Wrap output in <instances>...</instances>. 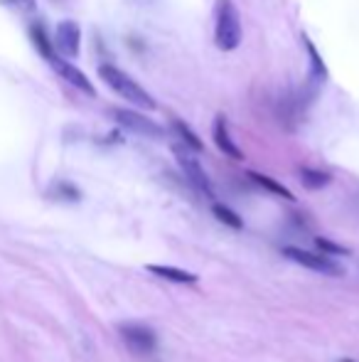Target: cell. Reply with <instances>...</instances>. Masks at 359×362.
Here are the masks:
<instances>
[{
	"label": "cell",
	"instance_id": "cell-19",
	"mask_svg": "<svg viewBox=\"0 0 359 362\" xmlns=\"http://www.w3.org/2000/svg\"><path fill=\"white\" fill-rule=\"evenodd\" d=\"M15 3H20L23 8H28V10H32V8H35V0H15Z\"/></svg>",
	"mask_w": 359,
	"mask_h": 362
},
{
	"label": "cell",
	"instance_id": "cell-11",
	"mask_svg": "<svg viewBox=\"0 0 359 362\" xmlns=\"http://www.w3.org/2000/svg\"><path fill=\"white\" fill-rule=\"evenodd\" d=\"M330 180H332L330 173L315 170V168H300V182L308 190H322V187L330 185Z\"/></svg>",
	"mask_w": 359,
	"mask_h": 362
},
{
	"label": "cell",
	"instance_id": "cell-1",
	"mask_svg": "<svg viewBox=\"0 0 359 362\" xmlns=\"http://www.w3.org/2000/svg\"><path fill=\"white\" fill-rule=\"evenodd\" d=\"M99 76L106 81V86H111V89H114L123 101H128V104L138 106V109H145V111L158 109V104H155L153 96H150L148 91H145L143 86L133 79V76L126 74L123 69L114 67V64H101Z\"/></svg>",
	"mask_w": 359,
	"mask_h": 362
},
{
	"label": "cell",
	"instance_id": "cell-13",
	"mask_svg": "<svg viewBox=\"0 0 359 362\" xmlns=\"http://www.w3.org/2000/svg\"><path fill=\"white\" fill-rule=\"evenodd\" d=\"M249 177L256 182V185H261V187H266L269 192H273V195H278V197H286V200H296L293 197V192L288 190L286 185H281V182H276L273 177L269 175H261V173H249Z\"/></svg>",
	"mask_w": 359,
	"mask_h": 362
},
{
	"label": "cell",
	"instance_id": "cell-21",
	"mask_svg": "<svg viewBox=\"0 0 359 362\" xmlns=\"http://www.w3.org/2000/svg\"><path fill=\"white\" fill-rule=\"evenodd\" d=\"M3 3H8V5H13V3H15V0H3Z\"/></svg>",
	"mask_w": 359,
	"mask_h": 362
},
{
	"label": "cell",
	"instance_id": "cell-14",
	"mask_svg": "<svg viewBox=\"0 0 359 362\" xmlns=\"http://www.w3.org/2000/svg\"><path fill=\"white\" fill-rule=\"evenodd\" d=\"M173 129H175V134L180 136L182 139V144H185L187 148H190V151H195V153H200L202 148V141H200V136L195 134V131L190 129V126L185 124V121H180V119H173Z\"/></svg>",
	"mask_w": 359,
	"mask_h": 362
},
{
	"label": "cell",
	"instance_id": "cell-2",
	"mask_svg": "<svg viewBox=\"0 0 359 362\" xmlns=\"http://www.w3.org/2000/svg\"><path fill=\"white\" fill-rule=\"evenodd\" d=\"M241 15L234 0H217L214 5V42L221 52H231L241 45Z\"/></svg>",
	"mask_w": 359,
	"mask_h": 362
},
{
	"label": "cell",
	"instance_id": "cell-18",
	"mask_svg": "<svg viewBox=\"0 0 359 362\" xmlns=\"http://www.w3.org/2000/svg\"><path fill=\"white\" fill-rule=\"evenodd\" d=\"M315 244H317V249H322V254H332V257H347V254H350V249L340 247V244L330 242V239H325V237H317Z\"/></svg>",
	"mask_w": 359,
	"mask_h": 362
},
{
	"label": "cell",
	"instance_id": "cell-16",
	"mask_svg": "<svg viewBox=\"0 0 359 362\" xmlns=\"http://www.w3.org/2000/svg\"><path fill=\"white\" fill-rule=\"evenodd\" d=\"M30 35H32L35 47L42 52V57L44 59H52L54 57V49H52V42H49V37H47V33H44L42 25H32V28H30Z\"/></svg>",
	"mask_w": 359,
	"mask_h": 362
},
{
	"label": "cell",
	"instance_id": "cell-6",
	"mask_svg": "<svg viewBox=\"0 0 359 362\" xmlns=\"http://www.w3.org/2000/svg\"><path fill=\"white\" fill-rule=\"evenodd\" d=\"M54 47L64 54V57L74 59L82 52V30L74 20H62L54 33Z\"/></svg>",
	"mask_w": 359,
	"mask_h": 362
},
{
	"label": "cell",
	"instance_id": "cell-9",
	"mask_svg": "<svg viewBox=\"0 0 359 362\" xmlns=\"http://www.w3.org/2000/svg\"><path fill=\"white\" fill-rule=\"evenodd\" d=\"M212 139H214L217 148H219L224 156H229L231 160H244V153H241L239 146L231 141L229 124H226L224 116H217V119H214V126H212Z\"/></svg>",
	"mask_w": 359,
	"mask_h": 362
},
{
	"label": "cell",
	"instance_id": "cell-15",
	"mask_svg": "<svg viewBox=\"0 0 359 362\" xmlns=\"http://www.w3.org/2000/svg\"><path fill=\"white\" fill-rule=\"evenodd\" d=\"M212 212H214V217L219 219L221 224H226V227H231V229H241V227H244V219L236 215L231 207L221 205V202H214V205H212Z\"/></svg>",
	"mask_w": 359,
	"mask_h": 362
},
{
	"label": "cell",
	"instance_id": "cell-12",
	"mask_svg": "<svg viewBox=\"0 0 359 362\" xmlns=\"http://www.w3.org/2000/svg\"><path fill=\"white\" fill-rule=\"evenodd\" d=\"M303 42H305V49H308V54H310V76L315 81H325L327 79V67H325V62H322L320 52H317L315 45H312L308 37H303Z\"/></svg>",
	"mask_w": 359,
	"mask_h": 362
},
{
	"label": "cell",
	"instance_id": "cell-5",
	"mask_svg": "<svg viewBox=\"0 0 359 362\" xmlns=\"http://www.w3.org/2000/svg\"><path fill=\"white\" fill-rule=\"evenodd\" d=\"M116 119V124L123 126L126 131H133L138 136H145V139H160L163 136V129H160L155 121H150L148 116L138 114V111H130V109H114L111 111Z\"/></svg>",
	"mask_w": 359,
	"mask_h": 362
},
{
	"label": "cell",
	"instance_id": "cell-7",
	"mask_svg": "<svg viewBox=\"0 0 359 362\" xmlns=\"http://www.w3.org/2000/svg\"><path fill=\"white\" fill-rule=\"evenodd\" d=\"M121 335H123V340L133 353H153L155 345H158V338H155V333L148 325H121Z\"/></svg>",
	"mask_w": 359,
	"mask_h": 362
},
{
	"label": "cell",
	"instance_id": "cell-8",
	"mask_svg": "<svg viewBox=\"0 0 359 362\" xmlns=\"http://www.w3.org/2000/svg\"><path fill=\"white\" fill-rule=\"evenodd\" d=\"M49 64H52V69L57 72L59 76H62L64 81H69L72 86H77L79 91H84V94H89V96H96V89H94V84L89 81V76L82 72V69H77L72 62H67V59H62V57H57L54 54L52 59H49Z\"/></svg>",
	"mask_w": 359,
	"mask_h": 362
},
{
	"label": "cell",
	"instance_id": "cell-4",
	"mask_svg": "<svg viewBox=\"0 0 359 362\" xmlns=\"http://www.w3.org/2000/svg\"><path fill=\"white\" fill-rule=\"evenodd\" d=\"M283 257L291 259V262H296V264H300V267L310 269V272L327 274V276H342V269L337 267L332 259H327L325 254L308 252V249H300V247H286L283 249Z\"/></svg>",
	"mask_w": 359,
	"mask_h": 362
},
{
	"label": "cell",
	"instance_id": "cell-20",
	"mask_svg": "<svg viewBox=\"0 0 359 362\" xmlns=\"http://www.w3.org/2000/svg\"><path fill=\"white\" fill-rule=\"evenodd\" d=\"M340 362H355V360H350V358H342Z\"/></svg>",
	"mask_w": 359,
	"mask_h": 362
},
{
	"label": "cell",
	"instance_id": "cell-17",
	"mask_svg": "<svg viewBox=\"0 0 359 362\" xmlns=\"http://www.w3.org/2000/svg\"><path fill=\"white\" fill-rule=\"evenodd\" d=\"M49 195L57 197V200H67V202H77L82 197V192L72 185V182H57V185L49 190Z\"/></svg>",
	"mask_w": 359,
	"mask_h": 362
},
{
	"label": "cell",
	"instance_id": "cell-10",
	"mask_svg": "<svg viewBox=\"0 0 359 362\" xmlns=\"http://www.w3.org/2000/svg\"><path fill=\"white\" fill-rule=\"evenodd\" d=\"M150 274H155V276L165 279V281H173V284H187V286H192V284L200 281V276L192 272H187V269H178V267H165V264H148Z\"/></svg>",
	"mask_w": 359,
	"mask_h": 362
},
{
	"label": "cell",
	"instance_id": "cell-3",
	"mask_svg": "<svg viewBox=\"0 0 359 362\" xmlns=\"http://www.w3.org/2000/svg\"><path fill=\"white\" fill-rule=\"evenodd\" d=\"M173 151H175V158H178V165H180L182 175H185V180L190 182L197 192H202V195L214 197V190H212L209 177H207L205 168L200 165V160H197V158L190 153V148H187V146H175Z\"/></svg>",
	"mask_w": 359,
	"mask_h": 362
}]
</instances>
